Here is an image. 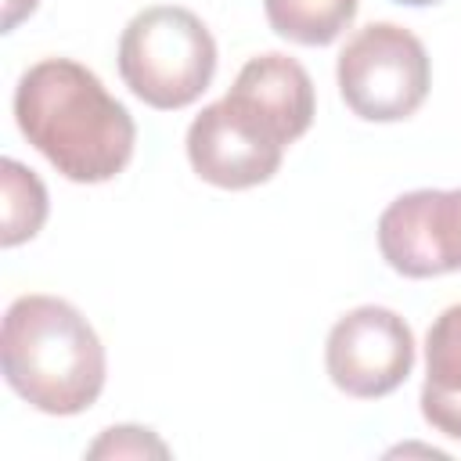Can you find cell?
Segmentation results:
<instances>
[{
    "mask_svg": "<svg viewBox=\"0 0 461 461\" xmlns=\"http://www.w3.org/2000/svg\"><path fill=\"white\" fill-rule=\"evenodd\" d=\"M14 122L72 184L115 180L137 144L126 104L72 58H43L22 72L14 86Z\"/></svg>",
    "mask_w": 461,
    "mask_h": 461,
    "instance_id": "obj_1",
    "label": "cell"
},
{
    "mask_svg": "<svg viewBox=\"0 0 461 461\" xmlns=\"http://www.w3.org/2000/svg\"><path fill=\"white\" fill-rule=\"evenodd\" d=\"M285 158V144L245 115L227 94L205 104L187 126V162L191 169L223 191H245L267 184Z\"/></svg>",
    "mask_w": 461,
    "mask_h": 461,
    "instance_id": "obj_6",
    "label": "cell"
},
{
    "mask_svg": "<svg viewBox=\"0 0 461 461\" xmlns=\"http://www.w3.org/2000/svg\"><path fill=\"white\" fill-rule=\"evenodd\" d=\"M227 97L245 115H252L263 130H270L285 148L310 130L313 112H317L310 72L281 50L249 58L234 86L227 90Z\"/></svg>",
    "mask_w": 461,
    "mask_h": 461,
    "instance_id": "obj_8",
    "label": "cell"
},
{
    "mask_svg": "<svg viewBox=\"0 0 461 461\" xmlns=\"http://www.w3.org/2000/svg\"><path fill=\"white\" fill-rule=\"evenodd\" d=\"M360 0H263L267 22L281 40L303 47H328L349 29Z\"/></svg>",
    "mask_w": 461,
    "mask_h": 461,
    "instance_id": "obj_10",
    "label": "cell"
},
{
    "mask_svg": "<svg viewBox=\"0 0 461 461\" xmlns=\"http://www.w3.org/2000/svg\"><path fill=\"white\" fill-rule=\"evenodd\" d=\"M346 108L364 122H400L421 108L432 86L425 43L396 25L371 22L349 36L335 65Z\"/></svg>",
    "mask_w": 461,
    "mask_h": 461,
    "instance_id": "obj_4",
    "label": "cell"
},
{
    "mask_svg": "<svg viewBox=\"0 0 461 461\" xmlns=\"http://www.w3.org/2000/svg\"><path fill=\"white\" fill-rule=\"evenodd\" d=\"M40 0H4V32H11L22 18H29L36 11Z\"/></svg>",
    "mask_w": 461,
    "mask_h": 461,
    "instance_id": "obj_14",
    "label": "cell"
},
{
    "mask_svg": "<svg viewBox=\"0 0 461 461\" xmlns=\"http://www.w3.org/2000/svg\"><path fill=\"white\" fill-rule=\"evenodd\" d=\"M7 385L54 418L83 414L104 389V346L94 324L58 295H18L0 328Z\"/></svg>",
    "mask_w": 461,
    "mask_h": 461,
    "instance_id": "obj_2",
    "label": "cell"
},
{
    "mask_svg": "<svg viewBox=\"0 0 461 461\" xmlns=\"http://www.w3.org/2000/svg\"><path fill=\"white\" fill-rule=\"evenodd\" d=\"M447 230H450V249L461 270V187L447 191Z\"/></svg>",
    "mask_w": 461,
    "mask_h": 461,
    "instance_id": "obj_13",
    "label": "cell"
},
{
    "mask_svg": "<svg viewBox=\"0 0 461 461\" xmlns=\"http://www.w3.org/2000/svg\"><path fill=\"white\" fill-rule=\"evenodd\" d=\"M0 180H4V234H0V245L14 249V245L40 234V227L47 220V187L18 158L0 162Z\"/></svg>",
    "mask_w": 461,
    "mask_h": 461,
    "instance_id": "obj_11",
    "label": "cell"
},
{
    "mask_svg": "<svg viewBox=\"0 0 461 461\" xmlns=\"http://www.w3.org/2000/svg\"><path fill=\"white\" fill-rule=\"evenodd\" d=\"M324 367L339 393L378 400L400 389L414 367L411 324L389 306H357L339 317L324 342Z\"/></svg>",
    "mask_w": 461,
    "mask_h": 461,
    "instance_id": "obj_5",
    "label": "cell"
},
{
    "mask_svg": "<svg viewBox=\"0 0 461 461\" xmlns=\"http://www.w3.org/2000/svg\"><path fill=\"white\" fill-rule=\"evenodd\" d=\"M421 418L461 439V303L447 306L425 335V382H421Z\"/></svg>",
    "mask_w": 461,
    "mask_h": 461,
    "instance_id": "obj_9",
    "label": "cell"
},
{
    "mask_svg": "<svg viewBox=\"0 0 461 461\" xmlns=\"http://www.w3.org/2000/svg\"><path fill=\"white\" fill-rule=\"evenodd\" d=\"M378 252L403 277H439L457 270L447 230V191L418 187L378 216Z\"/></svg>",
    "mask_w": 461,
    "mask_h": 461,
    "instance_id": "obj_7",
    "label": "cell"
},
{
    "mask_svg": "<svg viewBox=\"0 0 461 461\" xmlns=\"http://www.w3.org/2000/svg\"><path fill=\"white\" fill-rule=\"evenodd\" d=\"M86 457H169V447L144 425H112L86 447Z\"/></svg>",
    "mask_w": 461,
    "mask_h": 461,
    "instance_id": "obj_12",
    "label": "cell"
},
{
    "mask_svg": "<svg viewBox=\"0 0 461 461\" xmlns=\"http://www.w3.org/2000/svg\"><path fill=\"white\" fill-rule=\"evenodd\" d=\"M393 4H403V7H429V4H439V0H393Z\"/></svg>",
    "mask_w": 461,
    "mask_h": 461,
    "instance_id": "obj_15",
    "label": "cell"
},
{
    "mask_svg": "<svg viewBox=\"0 0 461 461\" xmlns=\"http://www.w3.org/2000/svg\"><path fill=\"white\" fill-rule=\"evenodd\" d=\"M119 76L133 97L158 112L187 108L216 76V40L187 7H144L119 36Z\"/></svg>",
    "mask_w": 461,
    "mask_h": 461,
    "instance_id": "obj_3",
    "label": "cell"
}]
</instances>
